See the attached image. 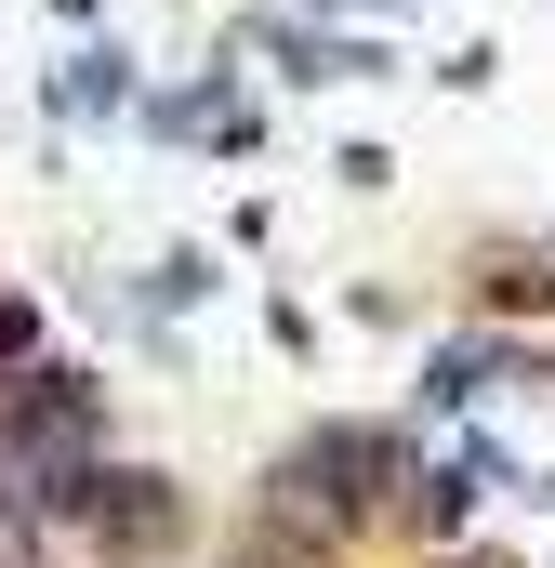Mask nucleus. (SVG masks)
<instances>
[{
    "label": "nucleus",
    "mask_w": 555,
    "mask_h": 568,
    "mask_svg": "<svg viewBox=\"0 0 555 568\" xmlns=\"http://www.w3.org/2000/svg\"><path fill=\"white\" fill-rule=\"evenodd\" d=\"M107 449V384L93 371H13L0 384V476H53V463H93Z\"/></svg>",
    "instance_id": "1"
},
{
    "label": "nucleus",
    "mask_w": 555,
    "mask_h": 568,
    "mask_svg": "<svg viewBox=\"0 0 555 568\" xmlns=\"http://www.w3.org/2000/svg\"><path fill=\"white\" fill-rule=\"evenodd\" d=\"M384 476H397V436L384 424H317L291 463H278V489H291V503H331V516H357Z\"/></svg>",
    "instance_id": "2"
},
{
    "label": "nucleus",
    "mask_w": 555,
    "mask_h": 568,
    "mask_svg": "<svg viewBox=\"0 0 555 568\" xmlns=\"http://www.w3.org/2000/svg\"><path fill=\"white\" fill-rule=\"evenodd\" d=\"M239 40H252V53H278V80H371V67H384L371 40L304 27V13H239Z\"/></svg>",
    "instance_id": "3"
},
{
    "label": "nucleus",
    "mask_w": 555,
    "mask_h": 568,
    "mask_svg": "<svg viewBox=\"0 0 555 568\" xmlns=\"http://www.w3.org/2000/svg\"><path fill=\"white\" fill-rule=\"evenodd\" d=\"M53 106H67V120H120V106H133V67H120V53H80V67L53 80Z\"/></svg>",
    "instance_id": "4"
},
{
    "label": "nucleus",
    "mask_w": 555,
    "mask_h": 568,
    "mask_svg": "<svg viewBox=\"0 0 555 568\" xmlns=\"http://www.w3.org/2000/svg\"><path fill=\"white\" fill-rule=\"evenodd\" d=\"M490 371H503V344H436V371H423V397H490Z\"/></svg>",
    "instance_id": "5"
}]
</instances>
